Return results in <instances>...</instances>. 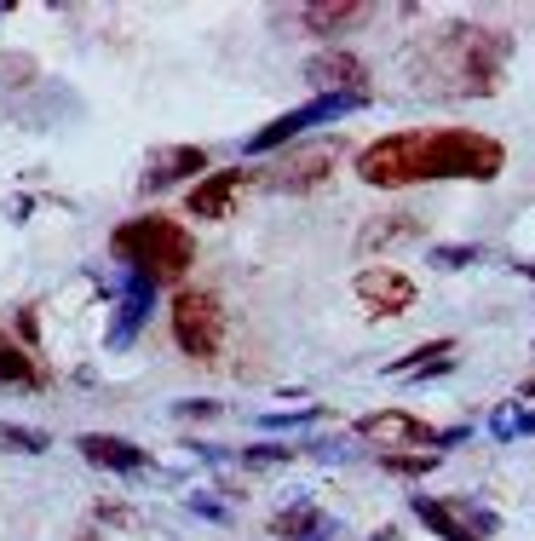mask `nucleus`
Returning <instances> with one entry per match:
<instances>
[{"label":"nucleus","instance_id":"obj_27","mask_svg":"<svg viewBox=\"0 0 535 541\" xmlns=\"http://www.w3.org/2000/svg\"><path fill=\"white\" fill-rule=\"evenodd\" d=\"M185 513L208 518V524H231V507H225V501H213V495H185Z\"/></svg>","mask_w":535,"mask_h":541},{"label":"nucleus","instance_id":"obj_31","mask_svg":"<svg viewBox=\"0 0 535 541\" xmlns=\"http://www.w3.org/2000/svg\"><path fill=\"white\" fill-rule=\"evenodd\" d=\"M18 334H24V340H35V311H29V306L18 311Z\"/></svg>","mask_w":535,"mask_h":541},{"label":"nucleus","instance_id":"obj_12","mask_svg":"<svg viewBox=\"0 0 535 541\" xmlns=\"http://www.w3.org/2000/svg\"><path fill=\"white\" fill-rule=\"evenodd\" d=\"M75 449H81L93 467H104V472H150V467H156L139 444H127V438H116V432H81Z\"/></svg>","mask_w":535,"mask_h":541},{"label":"nucleus","instance_id":"obj_1","mask_svg":"<svg viewBox=\"0 0 535 541\" xmlns=\"http://www.w3.org/2000/svg\"><path fill=\"white\" fill-rule=\"evenodd\" d=\"M507 173V144L478 127H438V133H386L357 150V179L369 190H409L432 179L489 185Z\"/></svg>","mask_w":535,"mask_h":541},{"label":"nucleus","instance_id":"obj_16","mask_svg":"<svg viewBox=\"0 0 535 541\" xmlns=\"http://www.w3.org/2000/svg\"><path fill=\"white\" fill-rule=\"evenodd\" d=\"M0 380H6V386H24V392H41V386H47L41 363H35L12 334H0Z\"/></svg>","mask_w":535,"mask_h":541},{"label":"nucleus","instance_id":"obj_14","mask_svg":"<svg viewBox=\"0 0 535 541\" xmlns=\"http://www.w3.org/2000/svg\"><path fill=\"white\" fill-rule=\"evenodd\" d=\"M300 24L311 35H340L351 24H369V6L363 0H317V6H300Z\"/></svg>","mask_w":535,"mask_h":541},{"label":"nucleus","instance_id":"obj_34","mask_svg":"<svg viewBox=\"0 0 535 541\" xmlns=\"http://www.w3.org/2000/svg\"><path fill=\"white\" fill-rule=\"evenodd\" d=\"M81 541H104V536H81Z\"/></svg>","mask_w":535,"mask_h":541},{"label":"nucleus","instance_id":"obj_2","mask_svg":"<svg viewBox=\"0 0 535 541\" xmlns=\"http://www.w3.org/2000/svg\"><path fill=\"white\" fill-rule=\"evenodd\" d=\"M507 58H512V41L501 29L449 24L420 47L415 75H420V87L438 98H495L501 93V75H507Z\"/></svg>","mask_w":535,"mask_h":541},{"label":"nucleus","instance_id":"obj_6","mask_svg":"<svg viewBox=\"0 0 535 541\" xmlns=\"http://www.w3.org/2000/svg\"><path fill=\"white\" fill-rule=\"evenodd\" d=\"M334 156H340V144L323 139V144H300V150H288L277 162L259 173V185L271 190V196H300V190H317L334 173Z\"/></svg>","mask_w":535,"mask_h":541},{"label":"nucleus","instance_id":"obj_23","mask_svg":"<svg viewBox=\"0 0 535 541\" xmlns=\"http://www.w3.org/2000/svg\"><path fill=\"white\" fill-rule=\"evenodd\" d=\"M328 409L323 403H305V409H282V415H259V426L265 432H300V426H317Z\"/></svg>","mask_w":535,"mask_h":541},{"label":"nucleus","instance_id":"obj_33","mask_svg":"<svg viewBox=\"0 0 535 541\" xmlns=\"http://www.w3.org/2000/svg\"><path fill=\"white\" fill-rule=\"evenodd\" d=\"M374 541H397V530H374Z\"/></svg>","mask_w":535,"mask_h":541},{"label":"nucleus","instance_id":"obj_17","mask_svg":"<svg viewBox=\"0 0 535 541\" xmlns=\"http://www.w3.org/2000/svg\"><path fill=\"white\" fill-rule=\"evenodd\" d=\"M409 507H415V518L432 530L438 541H484V536H472L461 518L449 513V501H432V495H409Z\"/></svg>","mask_w":535,"mask_h":541},{"label":"nucleus","instance_id":"obj_9","mask_svg":"<svg viewBox=\"0 0 535 541\" xmlns=\"http://www.w3.org/2000/svg\"><path fill=\"white\" fill-rule=\"evenodd\" d=\"M150 300H156V283H150L144 271H121V306H116V323H110V352H127L144 334Z\"/></svg>","mask_w":535,"mask_h":541},{"label":"nucleus","instance_id":"obj_19","mask_svg":"<svg viewBox=\"0 0 535 541\" xmlns=\"http://www.w3.org/2000/svg\"><path fill=\"white\" fill-rule=\"evenodd\" d=\"M449 513L461 518L466 530H472V536H495V530H501V518H495V507H484V501H478V495H455V501H449Z\"/></svg>","mask_w":535,"mask_h":541},{"label":"nucleus","instance_id":"obj_20","mask_svg":"<svg viewBox=\"0 0 535 541\" xmlns=\"http://www.w3.org/2000/svg\"><path fill=\"white\" fill-rule=\"evenodd\" d=\"M449 352H455V340H426V346H415V352H403L397 363H386V375H415V369H426V363H443Z\"/></svg>","mask_w":535,"mask_h":541},{"label":"nucleus","instance_id":"obj_24","mask_svg":"<svg viewBox=\"0 0 535 541\" xmlns=\"http://www.w3.org/2000/svg\"><path fill=\"white\" fill-rule=\"evenodd\" d=\"M438 461H443L438 449H426V455H409V449H386V455H380V467H386V472H403V478H420V472H432Z\"/></svg>","mask_w":535,"mask_h":541},{"label":"nucleus","instance_id":"obj_26","mask_svg":"<svg viewBox=\"0 0 535 541\" xmlns=\"http://www.w3.org/2000/svg\"><path fill=\"white\" fill-rule=\"evenodd\" d=\"M219 415H225V409L213 398H179L173 403V421H219Z\"/></svg>","mask_w":535,"mask_h":541},{"label":"nucleus","instance_id":"obj_32","mask_svg":"<svg viewBox=\"0 0 535 541\" xmlns=\"http://www.w3.org/2000/svg\"><path fill=\"white\" fill-rule=\"evenodd\" d=\"M518 398H535V375L524 380V386H518Z\"/></svg>","mask_w":535,"mask_h":541},{"label":"nucleus","instance_id":"obj_7","mask_svg":"<svg viewBox=\"0 0 535 541\" xmlns=\"http://www.w3.org/2000/svg\"><path fill=\"white\" fill-rule=\"evenodd\" d=\"M351 288L369 306V317H403V311L415 306V277L403 265H369V271H357Z\"/></svg>","mask_w":535,"mask_h":541},{"label":"nucleus","instance_id":"obj_30","mask_svg":"<svg viewBox=\"0 0 535 541\" xmlns=\"http://www.w3.org/2000/svg\"><path fill=\"white\" fill-rule=\"evenodd\" d=\"M512 426H518V438H535V409H518V415H512Z\"/></svg>","mask_w":535,"mask_h":541},{"label":"nucleus","instance_id":"obj_10","mask_svg":"<svg viewBox=\"0 0 535 541\" xmlns=\"http://www.w3.org/2000/svg\"><path fill=\"white\" fill-rule=\"evenodd\" d=\"M242 185H248V167H225V173H202V179L190 185V196H185L190 219H225V213L236 208V196H242Z\"/></svg>","mask_w":535,"mask_h":541},{"label":"nucleus","instance_id":"obj_28","mask_svg":"<svg viewBox=\"0 0 535 541\" xmlns=\"http://www.w3.org/2000/svg\"><path fill=\"white\" fill-rule=\"evenodd\" d=\"M305 449H311L317 461H351V444H346V438H311Z\"/></svg>","mask_w":535,"mask_h":541},{"label":"nucleus","instance_id":"obj_21","mask_svg":"<svg viewBox=\"0 0 535 541\" xmlns=\"http://www.w3.org/2000/svg\"><path fill=\"white\" fill-rule=\"evenodd\" d=\"M0 449H12V455H47V432H35V426H12L0 421Z\"/></svg>","mask_w":535,"mask_h":541},{"label":"nucleus","instance_id":"obj_5","mask_svg":"<svg viewBox=\"0 0 535 541\" xmlns=\"http://www.w3.org/2000/svg\"><path fill=\"white\" fill-rule=\"evenodd\" d=\"M173 340L185 346V357L213 363L219 346H225V306H219V294H208V288H179V294H173Z\"/></svg>","mask_w":535,"mask_h":541},{"label":"nucleus","instance_id":"obj_29","mask_svg":"<svg viewBox=\"0 0 535 541\" xmlns=\"http://www.w3.org/2000/svg\"><path fill=\"white\" fill-rule=\"evenodd\" d=\"M489 432H495L501 444H512V438H518V426H512V415H507V409H495V415H489Z\"/></svg>","mask_w":535,"mask_h":541},{"label":"nucleus","instance_id":"obj_22","mask_svg":"<svg viewBox=\"0 0 535 541\" xmlns=\"http://www.w3.org/2000/svg\"><path fill=\"white\" fill-rule=\"evenodd\" d=\"M478 259H484L478 242H438V248L426 254V265H438V271H461V265H478Z\"/></svg>","mask_w":535,"mask_h":541},{"label":"nucleus","instance_id":"obj_13","mask_svg":"<svg viewBox=\"0 0 535 541\" xmlns=\"http://www.w3.org/2000/svg\"><path fill=\"white\" fill-rule=\"evenodd\" d=\"M208 167V150H196V144H173V150H156L150 156V167H144V190H167V185H179L185 173H202Z\"/></svg>","mask_w":535,"mask_h":541},{"label":"nucleus","instance_id":"obj_11","mask_svg":"<svg viewBox=\"0 0 535 541\" xmlns=\"http://www.w3.org/2000/svg\"><path fill=\"white\" fill-rule=\"evenodd\" d=\"M305 81L317 93H369V64L357 52H317L305 64Z\"/></svg>","mask_w":535,"mask_h":541},{"label":"nucleus","instance_id":"obj_15","mask_svg":"<svg viewBox=\"0 0 535 541\" xmlns=\"http://www.w3.org/2000/svg\"><path fill=\"white\" fill-rule=\"evenodd\" d=\"M271 536H277V541H323V536H334V524L323 518L317 501H294L288 513L271 518Z\"/></svg>","mask_w":535,"mask_h":541},{"label":"nucleus","instance_id":"obj_18","mask_svg":"<svg viewBox=\"0 0 535 541\" xmlns=\"http://www.w3.org/2000/svg\"><path fill=\"white\" fill-rule=\"evenodd\" d=\"M397 236H420V219H415V213H380L374 225H363V231H357V248H386V242H397Z\"/></svg>","mask_w":535,"mask_h":541},{"label":"nucleus","instance_id":"obj_8","mask_svg":"<svg viewBox=\"0 0 535 541\" xmlns=\"http://www.w3.org/2000/svg\"><path fill=\"white\" fill-rule=\"evenodd\" d=\"M357 438L380 444V455H386V449H415V444L438 449V426H426L415 409H374V415L357 421Z\"/></svg>","mask_w":535,"mask_h":541},{"label":"nucleus","instance_id":"obj_25","mask_svg":"<svg viewBox=\"0 0 535 541\" xmlns=\"http://www.w3.org/2000/svg\"><path fill=\"white\" fill-rule=\"evenodd\" d=\"M242 461H248V467H288L294 449H288V444H248V449H242Z\"/></svg>","mask_w":535,"mask_h":541},{"label":"nucleus","instance_id":"obj_3","mask_svg":"<svg viewBox=\"0 0 535 541\" xmlns=\"http://www.w3.org/2000/svg\"><path fill=\"white\" fill-rule=\"evenodd\" d=\"M110 254H116L127 271H144L150 283H179V288H185V271H190V259H196V242H190V231L179 225V219H167V213H139V219L116 225Z\"/></svg>","mask_w":535,"mask_h":541},{"label":"nucleus","instance_id":"obj_4","mask_svg":"<svg viewBox=\"0 0 535 541\" xmlns=\"http://www.w3.org/2000/svg\"><path fill=\"white\" fill-rule=\"evenodd\" d=\"M357 110H369V93H317V98H305L300 110L277 116L271 127L248 133V139H242V156H271V150H282V144L305 139L311 127H328V121H346V116H357Z\"/></svg>","mask_w":535,"mask_h":541}]
</instances>
